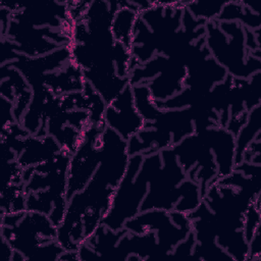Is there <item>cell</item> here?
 Masks as SVG:
<instances>
[{
  "label": "cell",
  "mask_w": 261,
  "mask_h": 261,
  "mask_svg": "<svg viewBox=\"0 0 261 261\" xmlns=\"http://www.w3.org/2000/svg\"><path fill=\"white\" fill-rule=\"evenodd\" d=\"M162 165L160 152L147 156H130L127 169L115 189L111 207L102 224L112 230L123 228L124 223L140 213L142 202L148 193V182L156 168Z\"/></svg>",
  "instance_id": "obj_1"
},
{
  "label": "cell",
  "mask_w": 261,
  "mask_h": 261,
  "mask_svg": "<svg viewBox=\"0 0 261 261\" xmlns=\"http://www.w3.org/2000/svg\"><path fill=\"white\" fill-rule=\"evenodd\" d=\"M57 227L47 214L24 211L12 226H1V238L24 260H58L64 249L56 241Z\"/></svg>",
  "instance_id": "obj_2"
},
{
  "label": "cell",
  "mask_w": 261,
  "mask_h": 261,
  "mask_svg": "<svg viewBox=\"0 0 261 261\" xmlns=\"http://www.w3.org/2000/svg\"><path fill=\"white\" fill-rule=\"evenodd\" d=\"M205 44L210 55L227 71L228 75L236 79L248 80L260 68V58L246 57L245 28L238 21L206 22Z\"/></svg>",
  "instance_id": "obj_3"
},
{
  "label": "cell",
  "mask_w": 261,
  "mask_h": 261,
  "mask_svg": "<svg viewBox=\"0 0 261 261\" xmlns=\"http://www.w3.org/2000/svg\"><path fill=\"white\" fill-rule=\"evenodd\" d=\"M130 232L144 233L154 230L161 256H170L172 250L192 231L188 213L176 210L152 209L140 212L123 226Z\"/></svg>",
  "instance_id": "obj_4"
},
{
  "label": "cell",
  "mask_w": 261,
  "mask_h": 261,
  "mask_svg": "<svg viewBox=\"0 0 261 261\" xmlns=\"http://www.w3.org/2000/svg\"><path fill=\"white\" fill-rule=\"evenodd\" d=\"M105 126L90 125L82 142L70 155L67 169V201L88 185L96 171L100 162V138Z\"/></svg>",
  "instance_id": "obj_5"
},
{
  "label": "cell",
  "mask_w": 261,
  "mask_h": 261,
  "mask_svg": "<svg viewBox=\"0 0 261 261\" xmlns=\"http://www.w3.org/2000/svg\"><path fill=\"white\" fill-rule=\"evenodd\" d=\"M104 122L126 141L144 128L145 121L136 108L129 84L106 106Z\"/></svg>",
  "instance_id": "obj_6"
},
{
  "label": "cell",
  "mask_w": 261,
  "mask_h": 261,
  "mask_svg": "<svg viewBox=\"0 0 261 261\" xmlns=\"http://www.w3.org/2000/svg\"><path fill=\"white\" fill-rule=\"evenodd\" d=\"M216 159L218 179L230 174L236 167V137L221 126L203 128Z\"/></svg>",
  "instance_id": "obj_7"
},
{
  "label": "cell",
  "mask_w": 261,
  "mask_h": 261,
  "mask_svg": "<svg viewBox=\"0 0 261 261\" xmlns=\"http://www.w3.org/2000/svg\"><path fill=\"white\" fill-rule=\"evenodd\" d=\"M61 150L56 140L49 135L44 137L29 135L22 139L21 151L16 161L24 169L50 160Z\"/></svg>",
  "instance_id": "obj_8"
},
{
  "label": "cell",
  "mask_w": 261,
  "mask_h": 261,
  "mask_svg": "<svg viewBox=\"0 0 261 261\" xmlns=\"http://www.w3.org/2000/svg\"><path fill=\"white\" fill-rule=\"evenodd\" d=\"M140 12L138 2H119L111 23V32L115 42H119L130 49L133 29Z\"/></svg>",
  "instance_id": "obj_9"
},
{
  "label": "cell",
  "mask_w": 261,
  "mask_h": 261,
  "mask_svg": "<svg viewBox=\"0 0 261 261\" xmlns=\"http://www.w3.org/2000/svg\"><path fill=\"white\" fill-rule=\"evenodd\" d=\"M260 109L261 104L249 111L246 123L236 136V165L242 162L248 147L260 136Z\"/></svg>",
  "instance_id": "obj_10"
},
{
  "label": "cell",
  "mask_w": 261,
  "mask_h": 261,
  "mask_svg": "<svg viewBox=\"0 0 261 261\" xmlns=\"http://www.w3.org/2000/svg\"><path fill=\"white\" fill-rule=\"evenodd\" d=\"M226 2H185V8L196 18L205 21L214 20L221 12Z\"/></svg>",
  "instance_id": "obj_11"
}]
</instances>
